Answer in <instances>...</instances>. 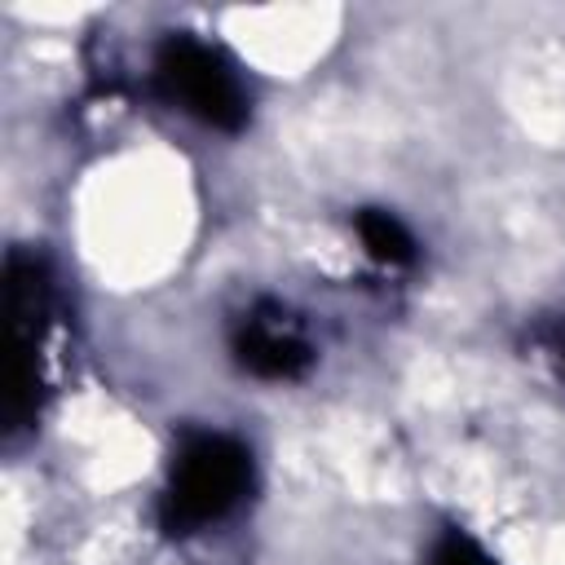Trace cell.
Listing matches in <instances>:
<instances>
[{
  "mask_svg": "<svg viewBox=\"0 0 565 565\" xmlns=\"http://www.w3.org/2000/svg\"><path fill=\"white\" fill-rule=\"evenodd\" d=\"M252 481V455L234 437H194L172 463V486L163 499V525L172 534L225 516Z\"/></svg>",
  "mask_w": 565,
  "mask_h": 565,
  "instance_id": "6da1fadb",
  "label": "cell"
},
{
  "mask_svg": "<svg viewBox=\"0 0 565 565\" xmlns=\"http://www.w3.org/2000/svg\"><path fill=\"white\" fill-rule=\"evenodd\" d=\"M154 75H159V88L168 102H177L185 115L212 124V128H243L247 119V97H243V84L238 75L230 71V62L190 40V35H172L163 49H159V62H154Z\"/></svg>",
  "mask_w": 565,
  "mask_h": 565,
  "instance_id": "7a4b0ae2",
  "label": "cell"
},
{
  "mask_svg": "<svg viewBox=\"0 0 565 565\" xmlns=\"http://www.w3.org/2000/svg\"><path fill=\"white\" fill-rule=\"evenodd\" d=\"M49 282L44 269L13 252L9 256V282H4V313H9V388H4V428H22L35 411V344L44 327Z\"/></svg>",
  "mask_w": 565,
  "mask_h": 565,
  "instance_id": "3957f363",
  "label": "cell"
},
{
  "mask_svg": "<svg viewBox=\"0 0 565 565\" xmlns=\"http://www.w3.org/2000/svg\"><path fill=\"white\" fill-rule=\"evenodd\" d=\"M238 362L265 380H291L309 366V344L296 331H287L282 322L252 318L238 331Z\"/></svg>",
  "mask_w": 565,
  "mask_h": 565,
  "instance_id": "277c9868",
  "label": "cell"
},
{
  "mask_svg": "<svg viewBox=\"0 0 565 565\" xmlns=\"http://www.w3.org/2000/svg\"><path fill=\"white\" fill-rule=\"evenodd\" d=\"M358 234H362L366 252H371L375 260H384V265H406V260L415 256V238L406 234V225H402L397 216L380 212V207H366V212L358 216Z\"/></svg>",
  "mask_w": 565,
  "mask_h": 565,
  "instance_id": "5b68a950",
  "label": "cell"
},
{
  "mask_svg": "<svg viewBox=\"0 0 565 565\" xmlns=\"http://www.w3.org/2000/svg\"><path fill=\"white\" fill-rule=\"evenodd\" d=\"M433 565H494L472 539H459V534H450V539H441V547L433 552Z\"/></svg>",
  "mask_w": 565,
  "mask_h": 565,
  "instance_id": "8992f818",
  "label": "cell"
}]
</instances>
